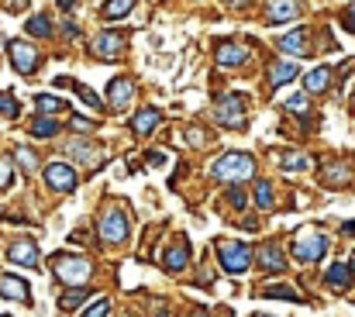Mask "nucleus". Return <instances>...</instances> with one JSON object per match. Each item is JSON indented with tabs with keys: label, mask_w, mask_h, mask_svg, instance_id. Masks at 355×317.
<instances>
[{
	"label": "nucleus",
	"mask_w": 355,
	"mask_h": 317,
	"mask_svg": "<svg viewBox=\"0 0 355 317\" xmlns=\"http://www.w3.org/2000/svg\"><path fill=\"white\" fill-rule=\"evenodd\" d=\"M217 259H221V269L231 272V276H241L248 265H252V248L245 241H217Z\"/></svg>",
	"instance_id": "nucleus-3"
},
{
	"label": "nucleus",
	"mask_w": 355,
	"mask_h": 317,
	"mask_svg": "<svg viewBox=\"0 0 355 317\" xmlns=\"http://www.w3.org/2000/svg\"><path fill=\"white\" fill-rule=\"evenodd\" d=\"M162 265L169 269V272H183L186 265H190V241H173L169 245V252H166V259H162Z\"/></svg>",
	"instance_id": "nucleus-16"
},
{
	"label": "nucleus",
	"mask_w": 355,
	"mask_h": 317,
	"mask_svg": "<svg viewBox=\"0 0 355 317\" xmlns=\"http://www.w3.org/2000/svg\"><path fill=\"white\" fill-rule=\"evenodd\" d=\"M245 200H248V197H245V190H241V186H231V190H228V204H231L235 210H241V207H245Z\"/></svg>",
	"instance_id": "nucleus-36"
},
{
	"label": "nucleus",
	"mask_w": 355,
	"mask_h": 317,
	"mask_svg": "<svg viewBox=\"0 0 355 317\" xmlns=\"http://www.w3.org/2000/svg\"><path fill=\"white\" fill-rule=\"evenodd\" d=\"M259 296H269V300H300V293L293 286H272V283H266Z\"/></svg>",
	"instance_id": "nucleus-28"
},
{
	"label": "nucleus",
	"mask_w": 355,
	"mask_h": 317,
	"mask_svg": "<svg viewBox=\"0 0 355 317\" xmlns=\"http://www.w3.org/2000/svg\"><path fill=\"white\" fill-rule=\"evenodd\" d=\"M90 296H94L90 289H83V286H69V293H63V296H59V307H63V310H76V307H80V303H87Z\"/></svg>",
	"instance_id": "nucleus-26"
},
{
	"label": "nucleus",
	"mask_w": 355,
	"mask_h": 317,
	"mask_svg": "<svg viewBox=\"0 0 355 317\" xmlns=\"http://www.w3.org/2000/svg\"><path fill=\"white\" fill-rule=\"evenodd\" d=\"M8 259L14 262V265H39V245L32 241V238H18L11 248H8Z\"/></svg>",
	"instance_id": "nucleus-12"
},
{
	"label": "nucleus",
	"mask_w": 355,
	"mask_h": 317,
	"mask_svg": "<svg viewBox=\"0 0 355 317\" xmlns=\"http://www.w3.org/2000/svg\"><path fill=\"white\" fill-rule=\"evenodd\" d=\"M125 45H128V35H125V32H100V35L94 39V56L104 59V63H114V59L125 52Z\"/></svg>",
	"instance_id": "nucleus-6"
},
{
	"label": "nucleus",
	"mask_w": 355,
	"mask_h": 317,
	"mask_svg": "<svg viewBox=\"0 0 355 317\" xmlns=\"http://www.w3.org/2000/svg\"><path fill=\"white\" fill-rule=\"evenodd\" d=\"M297 14H300V4H297V0H269V4H266V21H269V25L293 21Z\"/></svg>",
	"instance_id": "nucleus-13"
},
{
	"label": "nucleus",
	"mask_w": 355,
	"mask_h": 317,
	"mask_svg": "<svg viewBox=\"0 0 355 317\" xmlns=\"http://www.w3.org/2000/svg\"><path fill=\"white\" fill-rule=\"evenodd\" d=\"M214 121L221 128H241L245 124V104H241V97H221L217 107H214Z\"/></svg>",
	"instance_id": "nucleus-7"
},
{
	"label": "nucleus",
	"mask_w": 355,
	"mask_h": 317,
	"mask_svg": "<svg viewBox=\"0 0 355 317\" xmlns=\"http://www.w3.org/2000/svg\"><path fill=\"white\" fill-rule=\"evenodd\" d=\"M214 63L217 66H241L245 63V49L235 45V42H221L217 52H214Z\"/></svg>",
	"instance_id": "nucleus-20"
},
{
	"label": "nucleus",
	"mask_w": 355,
	"mask_h": 317,
	"mask_svg": "<svg viewBox=\"0 0 355 317\" xmlns=\"http://www.w3.org/2000/svg\"><path fill=\"white\" fill-rule=\"evenodd\" d=\"M149 166H166V152H149Z\"/></svg>",
	"instance_id": "nucleus-41"
},
{
	"label": "nucleus",
	"mask_w": 355,
	"mask_h": 317,
	"mask_svg": "<svg viewBox=\"0 0 355 317\" xmlns=\"http://www.w3.org/2000/svg\"><path fill=\"white\" fill-rule=\"evenodd\" d=\"M162 121V114L155 111V107H145V111H138L135 114V121H131V128H135V135H149V131H155V124Z\"/></svg>",
	"instance_id": "nucleus-23"
},
{
	"label": "nucleus",
	"mask_w": 355,
	"mask_h": 317,
	"mask_svg": "<svg viewBox=\"0 0 355 317\" xmlns=\"http://www.w3.org/2000/svg\"><path fill=\"white\" fill-rule=\"evenodd\" d=\"M131 8H135V0H104L100 18H104V21H121V18L131 14Z\"/></svg>",
	"instance_id": "nucleus-22"
},
{
	"label": "nucleus",
	"mask_w": 355,
	"mask_h": 317,
	"mask_svg": "<svg viewBox=\"0 0 355 317\" xmlns=\"http://www.w3.org/2000/svg\"><path fill=\"white\" fill-rule=\"evenodd\" d=\"M283 169L303 173V169H310V159H303V155H286V159H283Z\"/></svg>",
	"instance_id": "nucleus-35"
},
{
	"label": "nucleus",
	"mask_w": 355,
	"mask_h": 317,
	"mask_svg": "<svg viewBox=\"0 0 355 317\" xmlns=\"http://www.w3.org/2000/svg\"><path fill=\"white\" fill-rule=\"evenodd\" d=\"M59 128H63V124H59L56 118L39 114V118L32 121V128H28V131H32V138H56V135H59Z\"/></svg>",
	"instance_id": "nucleus-24"
},
{
	"label": "nucleus",
	"mask_w": 355,
	"mask_h": 317,
	"mask_svg": "<svg viewBox=\"0 0 355 317\" xmlns=\"http://www.w3.org/2000/svg\"><path fill=\"white\" fill-rule=\"evenodd\" d=\"M211 176L217 183H245L255 176V159L248 152H228L211 166Z\"/></svg>",
	"instance_id": "nucleus-1"
},
{
	"label": "nucleus",
	"mask_w": 355,
	"mask_h": 317,
	"mask_svg": "<svg viewBox=\"0 0 355 317\" xmlns=\"http://www.w3.org/2000/svg\"><path fill=\"white\" fill-rule=\"evenodd\" d=\"M11 63H14V69L21 76H32L39 69V49L28 45V42H21V39H14L11 42Z\"/></svg>",
	"instance_id": "nucleus-8"
},
{
	"label": "nucleus",
	"mask_w": 355,
	"mask_h": 317,
	"mask_svg": "<svg viewBox=\"0 0 355 317\" xmlns=\"http://www.w3.org/2000/svg\"><path fill=\"white\" fill-rule=\"evenodd\" d=\"M255 204H259V210H276V193L266 179L255 183Z\"/></svg>",
	"instance_id": "nucleus-27"
},
{
	"label": "nucleus",
	"mask_w": 355,
	"mask_h": 317,
	"mask_svg": "<svg viewBox=\"0 0 355 317\" xmlns=\"http://www.w3.org/2000/svg\"><path fill=\"white\" fill-rule=\"evenodd\" d=\"M310 35H307V28H293L290 35H283L279 39V52L286 56V59H303V56H310Z\"/></svg>",
	"instance_id": "nucleus-10"
},
{
	"label": "nucleus",
	"mask_w": 355,
	"mask_h": 317,
	"mask_svg": "<svg viewBox=\"0 0 355 317\" xmlns=\"http://www.w3.org/2000/svg\"><path fill=\"white\" fill-rule=\"evenodd\" d=\"M25 28H28V35H35V39H49V35H52V21L42 18V14H39V18H28Z\"/></svg>",
	"instance_id": "nucleus-29"
},
{
	"label": "nucleus",
	"mask_w": 355,
	"mask_h": 317,
	"mask_svg": "<svg viewBox=\"0 0 355 317\" xmlns=\"http://www.w3.org/2000/svg\"><path fill=\"white\" fill-rule=\"evenodd\" d=\"M159 317H166V314H159Z\"/></svg>",
	"instance_id": "nucleus-50"
},
{
	"label": "nucleus",
	"mask_w": 355,
	"mask_h": 317,
	"mask_svg": "<svg viewBox=\"0 0 355 317\" xmlns=\"http://www.w3.org/2000/svg\"><path fill=\"white\" fill-rule=\"evenodd\" d=\"M8 8H11V11H25L28 0H8Z\"/></svg>",
	"instance_id": "nucleus-43"
},
{
	"label": "nucleus",
	"mask_w": 355,
	"mask_h": 317,
	"mask_svg": "<svg viewBox=\"0 0 355 317\" xmlns=\"http://www.w3.org/2000/svg\"><path fill=\"white\" fill-rule=\"evenodd\" d=\"M321 176H324V183L327 186H341V183H348V176H352V166L348 162H327L324 169H321Z\"/></svg>",
	"instance_id": "nucleus-21"
},
{
	"label": "nucleus",
	"mask_w": 355,
	"mask_h": 317,
	"mask_svg": "<svg viewBox=\"0 0 355 317\" xmlns=\"http://www.w3.org/2000/svg\"><path fill=\"white\" fill-rule=\"evenodd\" d=\"M66 155H73V159H80V162H87V166H97L100 159H104V149H97L90 138H69V145H66Z\"/></svg>",
	"instance_id": "nucleus-11"
},
{
	"label": "nucleus",
	"mask_w": 355,
	"mask_h": 317,
	"mask_svg": "<svg viewBox=\"0 0 355 317\" xmlns=\"http://www.w3.org/2000/svg\"><path fill=\"white\" fill-rule=\"evenodd\" d=\"M107 314H111V300H97V303H94L83 317H107Z\"/></svg>",
	"instance_id": "nucleus-38"
},
{
	"label": "nucleus",
	"mask_w": 355,
	"mask_h": 317,
	"mask_svg": "<svg viewBox=\"0 0 355 317\" xmlns=\"http://www.w3.org/2000/svg\"><path fill=\"white\" fill-rule=\"evenodd\" d=\"M186 138H190V145H207V135H204L200 128H190V131H186Z\"/></svg>",
	"instance_id": "nucleus-40"
},
{
	"label": "nucleus",
	"mask_w": 355,
	"mask_h": 317,
	"mask_svg": "<svg viewBox=\"0 0 355 317\" xmlns=\"http://www.w3.org/2000/svg\"><path fill=\"white\" fill-rule=\"evenodd\" d=\"M228 4H231V8H248L252 0H228Z\"/></svg>",
	"instance_id": "nucleus-44"
},
{
	"label": "nucleus",
	"mask_w": 355,
	"mask_h": 317,
	"mask_svg": "<svg viewBox=\"0 0 355 317\" xmlns=\"http://www.w3.org/2000/svg\"><path fill=\"white\" fill-rule=\"evenodd\" d=\"M69 128H73L76 135H90V131H94L97 124H94L90 118H80V114H73V118H69Z\"/></svg>",
	"instance_id": "nucleus-32"
},
{
	"label": "nucleus",
	"mask_w": 355,
	"mask_h": 317,
	"mask_svg": "<svg viewBox=\"0 0 355 317\" xmlns=\"http://www.w3.org/2000/svg\"><path fill=\"white\" fill-rule=\"evenodd\" d=\"M45 183L56 193H69V190H76V173L66 162H52V166H45Z\"/></svg>",
	"instance_id": "nucleus-9"
},
{
	"label": "nucleus",
	"mask_w": 355,
	"mask_h": 317,
	"mask_svg": "<svg viewBox=\"0 0 355 317\" xmlns=\"http://www.w3.org/2000/svg\"><path fill=\"white\" fill-rule=\"evenodd\" d=\"M63 32H66V35H69V39H80V28H76V25H73V21H66V25H63Z\"/></svg>",
	"instance_id": "nucleus-42"
},
{
	"label": "nucleus",
	"mask_w": 355,
	"mask_h": 317,
	"mask_svg": "<svg viewBox=\"0 0 355 317\" xmlns=\"http://www.w3.org/2000/svg\"><path fill=\"white\" fill-rule=\"evenodd\" d=\"M327 87H331V69L327 66H314V69L303 73V90L307 94H324Z\"/></svg>",
	"instance_id": "nucleus-18"
},
{
	"label": "nucleus",
	"mask_w": 355,
	"mask_h": 317,
	"mask_svg": "<svg viewBox=\"0 0 355 317\" xmlns=\"http://www.w3.org/2000/svg\"><path fill=\"white\" fill-rule=\"evenodd\" d=\"M11 176H14V166H11V159H0V190H4V186H11Z\"/></svg>",
	"instance_id": "nucleus-37"
},
{
	"label": "nucleus",
	"mask_w": 355,
	"mask_h": 317,
	"mask_svg": "<svg viewBox=\"0 0 355 317\" xmlns=\"http://www.w3.org/2000/svg\"><path fill=\"white\" fill-rule=\"evenodd\" d=\"M131 97H135V87H131V80H125V76L111 80V87H107V100H111V107H114V111H125Z\"/></svg>",
	"instance_id": "nucleus-15"
},
{
	"label": "nucleus",
	"mask_w": 355,
	"mask_h": 317,
	"mask_svg": "<svg viewBox=\"0 0 355 317\" xmlns=\"http://www.w3.org/2000/svg\"><path fill=\"white\" fill-rule=\"evenodd\" d=\"M341 28H345L348 35H355V4L345 8V14H341Z\"/></svg>",
	"instance_id": "nucleus-39"
},
{
	"label": "nucleus",
	"mask_w": 355,
	"mask_h": 317,
	"mask_svg": "<svg viewBox=\"0 0 355 317\" xmlns=\"http://www.w3.org/2000/svg\"><path fill=\"white\" fill-rule=\"evenodd\" d=\"M352 265H355V252H352Z\"/></svg>",
	"instance_id": "nucleus-47"
},
{
	"label": "nucleus",
	"mask_w": 355,
	"mask_h": 317,
	"mask_svg": "<svg viewBox=\"0 0 355 317\" xmlns=\"http://www.w3.org/2000/svg\"><path fill=\"white\" fill-rule=\"evenodd\" d=\"M100 238L111 241V245H118V241L128 238V214H125L121 207L104 210V217H100Z\"/></svg>",
	"instance_id": "nucleus-5"
},
{
	"label": "nucleus",
	"mask_w": 355,
	"mask_h": 317,
	"mask_svg": "<svg viewBox=\"0 0 355 317\" xmlns=\"http://www.w3.org/2000/svg\"><path fill=\"white\" fill-rule=\"evenodd\" d=\"M259 265H262L266 272H283V269H286V255H283V248H279L276 241L262 245V248H259Z\"/></svg>",
	"instance_id": "nucleus-17"
},
{
	"label": "nucleus",
	"mask_w": 355,
	"mask_h": 317,
	"mask_svg": "<svg viewBox=\"0 0 355 317\" xmlns=\"http://www.w3.org/2000/svg\"><path fill=\"white\" fill-rule=\"evenodd\" d=\"M255 317H269V314H255Z\"/></svg>",
	"instance_id": "nucleus-48"
},
{
	"label": "nucleus",
	"mask_w": 355,
	"mask_h": 317,
	"mask_svg": "<svg viewBox=\"0 0 355 317\" xmlns=\"http://www.w3.org/2000/svg\"><path fill=\"white\" fill-rule=\"evenodd\" d=\"M190 317H211V314H204V310H197V314H190Z\"/></svg>",
	"instance_id": "nucleus-46"
},
{
	"label": "nucleus",
	"mask_w": 355,
	"mask_h": 317,
	"mask_svg": "<svg viewBox=\"0 0 355 317\" xmlns=\"http://www.w3.org/2000/svg\"><path fill=\"white\" fill-rule=\"evenodd\" d=\"M56 276L66 283V286H83L90 276H94V265L90 259H56Z\"/></svg>",
	"instance_id": "nucleus-4"
},
{
	"label": "nucleus",
	"mask_w": 355,
	"mask_h": 317,
	"mask_svg": "<svg viewBox=\"0 0 355 317\" xmlns=\"http://www.w3.org/2000/svg\"><path fill=\"white\" fill-rule=\"evenodd\" d=\"M307 94H293L290 100H286V111H293V114H307Z\"/></svg>",
	"instance_id": "nucleus-33"
},
{
	"label": "nucleus",
	"mask_w": 355,
	"mask_h": 317,
	"mask_svg": "<svg viewBox=\"0 0 355 317\" xmlns=\"http://www.w3.org/2000/svg\"><path fill=\"white\" fill-rule=\"evenodd\" d=\"M352 104H355V94H352Z\"/></svg>",
	"instance_id": "nucleus-49"
},
{
	"label": "nucleus",
	"mask_w": 355,
	"mask_h": 317,
	"mask_svg": "<svg viewBox=\"0 0 355 317\" xmlns=\"http://www.w3.org/2000/svg\"><path fill=\"white\" fill-rule=\"evenodd\" d=\"M35 107H39V114H56V111H63V100L59 97H52V94H39L35 97Z\"/></svg>",
	"instance_id": "nucleus-30"
},
{
	"label": "nucleus",
	"mask_w": 355,
	"mask_h": 317,
	"mask_svg": "<svg viewBox=\"0 0 355 317\" xmlns=\"http://www.w3.org/2000/svg\"><path fill=\"white\" fill-rule=\"evenodd\" d=\"M327 248H331V241L317 228H303L293 234V259H300V262H321L327 255Z\"/></svg>",
	"instance_id": "nucleus-2"
},
{
	"label": "nucleus",
	"mask_w": 355,
	"mask_h": 317,
	"mask_svg": "<svg viewBox=\"0 0 355 317\" xmlns=\"http://www.w3.org/2000/svg\"><path fill=\"white\" fill-rule=\"evenodd\" d=\"M14 155H18V162H21V169H25V173H35V166H39V162H35V152H32V149H18Z\"/></svg>",
	"instance_id": "nucleus-34"
},
{
	"label": "nucleus",
	"mask_w": 355,
	"mask_h": 317,
	"mask_svg": "<svg viewBox=\"0 0 355 317\" xmlns=\"http://www.w3.org/2000/svg\"><path fill=\"white\" fill-rule=\"evenodd\" d=\"M0 296H8V300H32V293H28V283L25 279H18V276H0Z\"/></svg>",
	"instance_id": "nucleus-19"
},
{
	"label": "nucleus",
	"mask_w": 355,
	"mask_h": 317,
	"mask_svg": "<svg viewBox=\"0 0 355 317\" xmlns=\"http://www.w3.org/2000/svg\"><path fill=\"white\" fill-rule=\"evenodd\" d=\"M327 286H334V289H345L348 283H352V269H348V262H334V265H327Z\"/></svg>",
	"instance_id": "nucleus-25"
},
{
	"label": "nucleus",
	"mask_w": 355,
	"mask_h": 317,
	"mask_svg": "<svg viewBox=\"0 0 355 317\" xmlns=\"http://www.w3.org/2000/svg\"><path fill=\"white\" fill-rule=\"evenodd\" d=\"M59 8H63V11H69V8H76V0H59Z\"/></svg>",
	"instance_id": "nucleus-45"
},
{
	"label": "nucleus",
	"mask_w": 355,
	"mask_h": 317,
	"mask_svg": "<svg viewBox=\"0 0 355 317\" xmlns=\"http://www.w3.org/2000/svg\"><path fill=\"white\" fill-rule=\"evenodd\" d=\"M18 100L11 97V94H4V90H0V114H4V118H18Z\"/></svg>",
	"instance_id": "nucleus-31"
},
{
	"label": "nucleus",
	"mask_w": 355,
	"mask_h": 317,
	"mask_svg": "<svg viewBox=\"0 0 355 317\" xmlns=\"http://www.w3.org/2000/svg\"><path fill=\"white\" fill-rule=\"evenodd\" d=\"M297 76H300L297 59H279V63H272V69H269V87H272V90H279V87L293 83Z\"/></svg>",
	"instance_id": "nucleus-14"
}]
</instances>
